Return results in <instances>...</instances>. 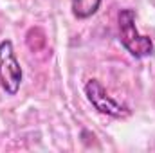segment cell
<instances>
[{
  "label": "cell",
  "mask_w": 155,
  "mask_h": 153,
  "mask_svg": "<svg viewBox=\"0 0 155 153\" xmlns=\"http://www.w3.org/2000/svg\"><path fill=\"white\" fill-rule=\"evenodd\" d=\"M119 40L123 47L135 58H148L153 54V41L148 36L139 34L135 27V11L123 9L119 13Z\"/></svg>",
  "instance_id": "1"
},
{
  "label": "cell",
  "mask_w": 155,
  "mask_h": 153,
  "mask_svg": "<svg viewBox=\"0 0 155 153\" xmlns=\"http://www.w3.org/2000/svg\"><path fill=\"white\" fill-rule=\"evenodd\" d=\"M0 83L9 96H15L22 83V67L9 40H4L0 43Z\"/></svg>",
  "instance_id": "2"
},
{
  "label": "cell",
  "mask_w": 155,
  "mask_h": 153,
  "mask_svg": "<svg viewBox=\"0 0 155 153\" xmlns=\"http://www.w3.org/2000/svg\"><path fill=\"white\" fill-rule=\"evenodd\" d=\"M85 94L88 97V101L92 103V106L105 115H110L114 119H124L130 115L128 106L117 103L114 97H110L105 90V86L97 81V79H90L85 85Z\"/></svg>",
  "instance_id": "3"
},
{
  "label": "cell",
  "mask_w": 155,
  "mask_h": 153,
  "mask_svg": "<svg viewBox=\"0 0 155 153\" xmlns=\"http://www.w3.org/2000/svg\"><path fill=\"white\" fill-rule=\"evenodd\" d=\"M101 5V0H72V13L79 20L90 18Z\"/></svg>",
  "instance_id": "4"
}]
</instances>
